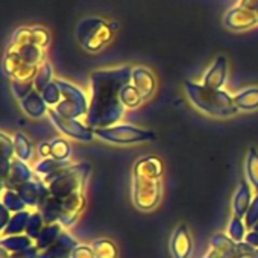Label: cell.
Here are the masks:
<instances>
[{"instance_id": "obj_1", "label": "cell", "mask_w": 258, "mask_h": 258, "mask_svg": "<svg viewBox=\"0 0 258 258\" xmlns=\"http://www.w3.org/2000/svg\"><path fill=\"white\" fill-rule=\"evenodd\" d=\"M133 67L121 66L94 70L90 78V108L84 123L91 129L114 126L120 121L124 106L120 100L121 90L131 84Z\"/></svg>"}, {"instance_id": "obj_2", "label": "cell", "mask_w": 258, "mask_h": 258, "mask_svg": "<svg viewBox=\"0 0 258 258\" xmlns=\"http://www.w3.org/2000/svg\"><path fill=\"white\" fill-rule=\"evenodd\" d=\"M49 32L41 26L19 28L7 47L4 70L13 82H34L40 67L47 61Z\"/></svg>"}, {"instance_id": "obj_3", "label": "cell", "mask_w": 258, "mask_h": 258, "mask_svg": "<svg viewBox=\"0 0 258 258\" xmlns=\"http://www.w3.org/2000/svg\"><path fill=\"white\" fill-rule=\"evenodd\" d=\"M164 163L157 155L139 158L133 169V202L142 211H152L163 196Z\"/></svg>"}, {"instance_id": "obj_4", "label": "cell", "mask_w": 258, "mask_h": 258, "mask_svg": "<svg viewBox=\"0 0 258 258\" xmlns=\"http://www.w3.org/2000/svg\"><path fill=\"white\" fill-rule=\"evenodd\" d=\"M184 91L195 108L211 117L229 118L238 112L234 96H231L225 90H216L202 84H196L193 81H185Z\"/></svg>"}, {"instance_id": "obj_5", "label": "cell", "mask_w": 258, "mask_h": 258, "mask_svg": "<svg viewBox=\"0 0 258 258\" xmlns=\"http://www.w3.org/2000/svg\"><path fill=\"white\" fill-rule=\"evenodd\" d=\"M91 175V166L88 163L72 164L67 169L58 172L53 176L43 178L49 188V195L58 199L72 198L85 193L87 182Z\"/></svg>"}, {"instance_id": "obj_6", "label": "cell", "mask_w": 258, "mask_h": 258, "mask_svg": "<svg viewBox=\"0 0 258 258\" xmlns=\"http://www.w3.org/2000/svg\"><path fill=\"white\" fill-rule=\"evenodd\" d=\"M85 205H87L85 193L66 199H58L49 195V198L46 199V202L38 211L43 214L46 225L59 223L66 229L78 222V219L85 210Z\"/></svg>"}, {"instance_id": "obj_7", "label": "cell", "mask_w": 258, "mask_h": 258, "mask_svg": "<svg viewBox=\"0 0 258 258\" xmlns=\"http://www.w3.org/2000/svg\"><path fill=\"white\" fill-rule=\"evenodd\" d=\"M114 37V31L103 19L87 17L76 26V40L82 49L96 53L105 49Z\"/></svg>"}, {"instance_id": "obj_8", "label": "cell", "mask_w": 258, "mask_h": 258, "mask_svg": "<svg viewBox=\"0 0 258 258\" xmlns=\"http://www.w3.org/2000/svg\"><path fill=\"white\" fill-rule=\"evenodd\" d=\"M96 137L111 143V145H120V146H129V145H140V143H149L157 140V134L151 129L139 127L129 123H117L109 127H102L94 131Z\"/></svg>"}, {"instance_id": "obj_9", "label": "cell", "mask_w": 258, "mask_h": 258, "mask_svg": "<svg viewBox=\"0 0 258 258\" xmlns=\"http://www.w3.org/2000/svg\"><path fill=\"white\" fill-rule=\"evenodd\" d=\"M56 84L61 90V102L52 109L69 118L79 120L81 117H85L90 108V100L87 99L85 93L78 85L64 79H56Z\"/></svg>"}, {"instance_id": "obj_10", "label": "cell", "mask_w": 258, "mask_h": 258, "mask_svg": "<svg viewBox=\"0 0 258 258\" xmlns=\"http://www.w3.org/2000/svg\"><path fill=\"white\" fill-rule=\"evenodd\" d=\"M205 258H258V249L247 243H235L228 234L217 232L210 238V250Z\"/></svg>"}, {"instance_id": "obj_11", "label": "cell", "mask_w": 258, "mask_h": 258, "mask_svg": "<svg viewBox=\"0 0 258 258\" xmlns=\"http://www.w3.org/2000/svg\"><path fill=\"white\" fill-rule=\"evenodd\" d=\"M225 26L232 31H243L258 26V0H240L237 7L225 14Z\"/></svg>"}, {"instance_id": "obj_12", "label": "cell", "mask_w": 258, "mask_h": 258, "mask_svg": "<svg viewBox=\"0 0 258 258\" xmlns=\"http://www.w3.org/2000/svg\"><path fill=\"white\" fill-rule=\"evenodd\" d=\"M47 115H49L50 121L55 124V127L58 129V131L61 134L70 137L72 140H76V142H81V143H88L96 137L94 129H91L90 126H87L84 121H81L78 118L62 117L55 109H49Z\"/></svg>"}, {"instance_id": "obj_13", "label": "cell", "mask_w": 258, "mask_h": 258, "mask_svg": "<svg viewBox=\"0 0 258 258\" xmlns=\"http://www.w3.org/2000/svg\"><path fill=\"white\" fill-rule=\"evenodd\" d=\"M16 191L20 195L26 207L37 208V210H40L43 204L46 202V199L49 198V188L46 182L43 181V178H37V176L32 181L19 187Z\"/></svg>"}, {"instance_id": "obj_14", "label": "cell", "mask_w": 258, "mask_h": 258, "mask_svg": "<svg viewBox=\"0 0 258 258\" xmlns=\"http://www.w3.org/2000/svg\"><path fill=\"white\" fill-rule=\"evenodd\" d=\"M34 178L35 175L32 169L28 166V163L22 160H13L7 178L2 179V190H17L19 187L32 181Z\"/></svg>"}, {"instance_id": "obj_15", "label": "cell", "mask_w": 258, "mask_h": 258, "mask_svg": "<svg viewBox=\"0 0 258 258\" xmlns=\"http://www.w3.org/2000/svg\"><path fill=\"white\" fill-rule=\"evenodd\" d=\"M169 247L173 258H190L193 250V238L184 223L176 226V229L173 231Z\"/></svg>"}, {"instance_id": "obj_16", "label": "cell", "mask_w": 258, "mask_h": 258, "mask_svg": "<svg viewBox=\"0 0 258 258\" xmlns=\"http://www.w3.org/2000/svg\"><path fill=\"white\" fill-rule=\"evenodd\" d=\"M228 78V59L223 55H217L213 64L208 67V70L204 73L202 78V85L222 90Z\"/></svg>"}, {"instance_id": "obj_17", "label": "cell", "mask_w": 258, "mask_h": 258, "mask_svg": "<svg viewBox=\"0 0 258 258\" xmlns=\"http://www.w3.org/2000/svg\"><path fill=\"white\" fill-rule=\"evenodd\" d=\"M131 84L139 90L145 100L151 99L157 90V79L155 75L146 67H133V78Z\"/></svg>"}, {"instance_id": "obj_18", "label": "cell", "mask_w": 258, "mask_h": 258, "mask_svg": "<svg viewBox=\"0 0 258 258\" xmlns=\"http://www.w3.org/2000/svg\"><path fill=\"white\" fill-rule=\"evenodd\" d=\"M253 201V196H252V187L250 184L246 181V178H243L232 196V204H231V208H232V217H237V219H244L250 204Z\"/></svg>"}, {"instance_id": "obj_19", "label": "cell", "mask_w": 258, "mask_h": 258, "mask_svg": "<svg viewBox=\"0 0 258 258\" xmlns=\"http://www.w3.org/2000/svg\"><path fill=\"white\" fill-rule=\"evenodd\" d=\"M20 106L23 109V112L31 117V118H41L46 114H49V106L44 102L41 93L38 90H32L31 93H28L25 97H22L20 100Z\"/></svg>"}, {"instance_id": "obj_20", "label": "cell", "mask_w": 258, "mask_h": 258, "mask_svg": "<svg viewBox=\"0 0 258 258\" xmlns=\"http://www.w3.org/2000/svg\"><path fill=\"white\" fill-rule=\"evenodd\" d=\"M78 244L79 243L69 232L64 231L55 244H52L46 250L40 252L38 258H72V253Z\"/></svg>"}, {"instance_id": "obj_21", "label": "cell", "mask_w": 258, "mask_h": 258, "mask_svg": "<svg viewBox=\"0 0 258 258\" xmlns=\"http://www.w3.org/2000/svg\"><path fill=\"white\" fill-rule=\"evenodd\" d=\"M64 232V228L59 223H50L46 225L40 234V237L35 240V246L38 247L40 252L46 250L47 247H50L52 244H55L58 241V238L61 237V234Z\"/></svg>"}, {"instance_id": "obj_22", "label": "cell", "mask_w": 258, "mask_h": 258, "mask_svg": "<svg viewBox=\"0 0 258 258\" xmlns=\"http://www.w3.org/2000/svg\"><path fill=\"white\" fill-rule=\"evenodd\" d=\"M234 102L238 111H253L258 109V87H250L238 91L234 96Z\"/></svg>"}, {"instance_id": "obj_23", "label": "cell", "mask_w": 258, "mask_h": 258, "mask_svg": "<svg viewBox=\"0 0 258 258\" xmlns=\"http://www.w3.org/2000/svg\"><path fill=\"white\" fill-rule=\"evenodd\" d=\"M69 166H72L70 160L67 161H59V160H55V158H44L41 161H38L35 164V173L40 175L41 178H47V176H53L56 175L58 172L67 169Z\"/></svg>"}, {"instance_id": "obj_24", "label": "cell", "mask_w": 258, "mask_h": 258, "mask_svg": "<svg viewBox=\"0 0 258 258\" xmlns=\"http://www.w3.org/2000/svg\"><path fill=\"white\" fill-rule=\"evenodd\" d=\"M244 175H246V181L258 193V151L255 148L247 149L244 158Z\"/></svg>"}, {"instance_id": "obj_25", "label": "cell", "mask_w": 258, "mask_h": 258, "mask_svg": "<svg viewBox=\"0 0 258 258\" xmlns=\"http://www.w3.org/2000/svg\"><path fill=\"white\" fill-rule=\"evenodd\" d=\"M2 249H5L10 253H17L22 252L25 249H29L34 246V240L31 237H28L26 234H20V235H8V237H2Z\"/></svg>"}, {"instance_id": "obj_26", "label": "cell", "mask_w": 258, "mask_h": 258, "mask_svg": "<svg viewBox=\"0 0 258 258\" xmlns=\"http://www.w3.org/2000/svg\"><path fill=\"white\" fill-rule=\"evenodd\" d=\"M13 140H14V148H16L17 160H22L25 163L32 160L35 149H34V143L28 139V136L23 134V133H16L13 136Z\"/></svg>"}, {"instance_id": "obj_27", "label": "cell", "mask_w": 258, "mask_h": 258, "mask_svg": "<svg viewBox=\"0 0 258 258\" xmlns=\"http://www.w3.org/2000/svg\"><path fill=\"white\" fill-rule=\"evenodd\" d=\"M32 213H29L28 210L25 211H20V213H16L13 214L8 226L2 231V237H8V235H20V234H25L26 231V226H28V222H29V217H31Z\"/></svg>"}, {"instance_id": "obj_28", "label": "cell", "mask_w": 258, "mask_h": 258, "mask_svg": "<svg viewBox=\"0 0 258 258\" xmlns=\"http://www.w3.org/2000/svg\"><path fill=\"white\" fill-rule=\"evenodd\" d=\"M96 258H118V249L109 238H96L91 243Z\"/></svg>"}, {"instance_id": "obj_29", "label": "cell", "mask_w": 258, "mask_h": 258, "mask_svg": "<svg viewBox=\"0 0 258 258\" xmlns=\"http://www.w3.org/2000/svg\"><path fill=\"white\" fill-rule=\"evenodd\" d=\"M120 100H121L124 109H136V108H139L145 102V99L142 97V94L139 93V90L133 84H127L121 90Z\"/></svg>"}, {"instance_id": "obj_30", "label": "cell", "mask_w": 258, "mask_h": 258, "mask_svg": "<svg viewBox=\"0 0 258 258\" xmlns=\"http://www.w3.org/2000/svg\"><path fill=\"white\" fill-rule=\"evenodd\" d=\"M2 205H5L13 214L26 210L25 202L16 190H2Z\"/></svg>"}, {"instance_id": "obj_31", "label": "cell", "mask_w": 258, "mask_h": 258, "mask_svg": "<svg viewBox=\"0 0 258 258\" xmlns=\"http://www.w3.org/2000/svg\"><path fill=\"white\" fill-rule=\"evenodd\" d=\"M55 79H53V67H52V64L49 62V61H46L41 67H40V70H38V73H37V76H35V79H34V85H35V90H38L40 93H43V90L50 84V82H53Z\"/></svg>"}, {"instance_id": "obj_32", "label": "cell", "mask_w": 258, "mask_h": 258, "mask_svg": "<svg viewBox=\"0 0 258 258\" xmlns=\"http://www.w3.org/2000/svg\"><path fill=\"white\" fill-rule=\"evenodd\" d=\"M44 226H46V222L43 219V214L40 211H35L29 217V222H28V226H26L25 234L35 241L40 237V234H41V231H43Z\"/></svg>"}, {"instance_id": "obj_33", "label": "cell", "mask_w": 258, "mask_h": 258, "mask_svg": "<svg viewBox=\"0 0 258 258\" xmlns=\"http://www.w3.org/2000/svg\"><path fill=\"white\" fill-rule=\"evenodd\" d=\"M50 146H52V158L59 161H67L70 158L72 148L66 139H53L50 142Z\"/></svg>"}, {"instance_id": "obj_34", "label": "cell", "mask_w": 258, "mask_h": 258, "mask_svg": "<svg viewBox=\"0 0 258 258\" xmlns=\"http://www.w3.org/2000/svg\"><path fill=\"white\" fill-rule=\"evenodd\" d=\"M247 232L249 231H247V228L244 225V220L237 219V217L231 219V222L228 225V237L231 240H234L235 243H241V241H244Z\"/></svg>"}, {"instance_id": "obj_35", "label": "cell", "mask_w": 258, "mask_h": 258, "mask_svg": "<svg viewBox=\"0 0 258 258\" xmlns=\"http://www.w3.org/2000/svg\"><path fill=\"white\" fill-rule=\"evenodd\" d=\"M16 155V148H14V140L7 134H0V161H10L13 163V157Z\"/></svg>"}, {"instance_id": "obj_36", "label": "cell", "mask_w": 258, "mask_h": 258, "mask_svg": "<svg viewBox=\"0 0 258 258\" xmlns=\"http://www.w3.org/2000/svg\"><path fill=\"white\" fill-rule=\"evenodd\" d=\"M41 96H43L44 102L47 103L49 109L55 108V106L61 102V90H59V87H58V84H56V79H55L53 82H50V84L43 90Z\"/></svg>"}, {"instance_id": "obj_37", "label": "cell", "mask_w": 258, "mask_h": 258, "mask_svg": "<svg viewBox=\"0 0 258 258\" xmlns=\"http://www.w3.org/2000/svg\"><path fill=\"white\" fill-rule=\"evenodd\" d=\"M243 220H244L246 228L250 229V231L258 223V193H255L253 201H252V204H250V207H249V210H247V213H246Z\"/></svg>"}, {"instance_id": "obj_38", "label": "cell", "mask_w": 258, "mask_h": 258, "mask_svg": "<svg viewBox=\"0 0 258 258\" xmlns=\"http://www.w3.org/2000/svg\"><path fill=\"white\" fill-rule=\"evenodd\" d=\"M38 255H40V250L35 244L32 247L25 249L22 252H17V253H10L5 249H2V258H38Z\"/></svg>"}, {"instance_id": "obj_39", "label": "cell", "mask_w": 258, "mask_h": 258, "mask_svg": "<svg viewBox=\"0 0 258 258\" xmlns=\"http://www.w3.org/2000/svg\"><path fill=\"white\" fill-rule=\"evenodd\" d=\"M72 258H96V255L90 244H78L72 253Z\"/></svg>"}, {"instance_id": "obj_40", "label": "cell", "mask_w": 258, "mask_h": 258, "mask_svg": "<svg viewBox=\"0 0 258 258\" xmlns=\"http://www.w3.org/2000/svg\"><path fill=\"white\" fill-rule=\"evenodd\" d=\"M11 217H13V213L5 205H0V229L4 231L8 226Z\"/></svg>"}, {"instance_id": "obj_41", "label": "cell", "mask_w": 258, "mask_h": 258, "mask_svg": "<svg viewBox=\"0 0 258 258\" xmlns=\"http://www.w3.org/2000/svg\"><path fill=\"white\" fill-rule=\"evenodd\" d=\"M37 152L41 157V160L44 158H52V146L50 142H43L37 146Z\"/></svg>"}, {"instance_id": "obj_42", "label": "cell", "mask_w": 258, "mask_h": 258, "mask_svg": "<svg viewBox=\"0 0 258 258\" xmlns=\"http://www.w3.org/2000/svg\"><path fill=\"white\" fill-rule=\"evenodd\" d=\"M244 243H247L249 246H252V247L258 249V232H255L253 229H252V231H249V232L246 234Z\"/></svg>"}, {"instance_id": "obj_43", "label": "cell", "mask_w": 258, "mask_h": 258, "mask_svg": "<svg viewBox=\"0 0 258 258\" xmlns=\"http://www.w3.org/2000/svg\"><path fill=\"white\" fill-rule=\"evenodd\" d=\"M253 231H255V232H258V223H256V225L253 226Z\"/></svg>"}]
</instances>
